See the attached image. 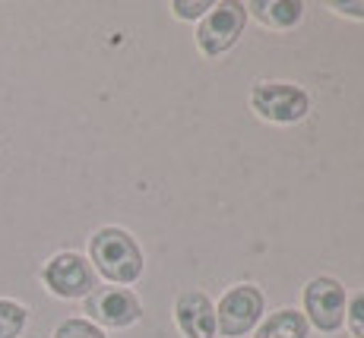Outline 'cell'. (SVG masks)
Instances as JSON below:
<instances>
[{
  "label": "cell",
  "instance_id": "cell-12",
  "mask_svg": "<svg viewBox=\"0 0 364 338\" xmlns=\"http://www.w3.org/2000/svg\"><path fill=\"white\" fill-rule=\"evenodd\" d=\"M54 338H108V335L92 320H86V316H70V320H64L54 329Z\"/></svg>",
  "mask_w": 364,
  "mask_h": 338
},
{
  "label": "cell",
  "instance_id": "cell-6",
  "mask_svg": "<svg viewBox=\"0 0 364 338\" xmlns=\"http://www.w3.org/2000/svg\"><path fill=\"white\" fill-rule=\"evenodd\" d=\"M346 285L333 276H317L304 285V320L320 332H339L346 326Z\"/></svg>",
  "mask_w": 364,
  "mask_h": 338
},
{
  "label": "cell",
  "instance_id": "cell-15",
  "mask_svg": "<svg viewBox=\"0 0 364 338\" xmlns=\"http://www.w3.org/2000/svg\"><path fill=\"white\" fill-rule=\"evenodd\" d=\"M333 10L342 13V16H355V19H364V0H358V4H352V0H333Z\"/></svg>",
  "mask_w": 364,
  "mask_h": 338
},
{
  "label": "cell",
  "instance_id": "cell-9",
  "mask_svg": "<svg viewBox=\"0 0 364 338\" xmlns=\"http://www.w3.org/2000/svg\"><path fill=\"white\" fill-rule=\"evenodd\" d=\"M244 6H247V16L263 23L266 29H291L304 16V4L301 0H250Z\"/></svg>",
  "mask_w": 364,
  "mask_h": 338
},
{
  "label": "cell",
  "instance_id": "cell-10",
  "mask_svg": "<svg viewBox=\"0 0 364 338\" xmlns=\"http://www.w3.org/2000/svg\"><path fill=\"white\" fill-rule=\"evenodd\" d=\"M307 332H311V326H307L304 313L282 307L260 320V326L254 329V338H307Z\"/></svg>",
  "mask_w": 364,
  "mask_h": 338
},
{
  "label": "cell",
  "instance_id": "cell-13",
  "mask_svg": "<svg viewBox=\"0 0 364 338\" xmlns=\"http://www.w3.org/2000/svg\"><path fill=\"white\" fill-rule=\"evenodd\" d=\"M346 326H348V332H352V338H364V291L355 294V298L348 300Z\"/></svg>",
  "mask_w": 364,
  "mask_h": 338
},
{
  "label": "cell",
  "instance_id": "cell-11",
  "mask_svg": "<svg viewBox=\"0 0 364 338\" xmlns=\"http://www.w3.org/2000/svg\"><path fill=\"white\" fill-rule=\"evenodd\" d=\"M29 322V310L13 298H0V338H19Z\"/></svg>",
  "mask_w": 364,
  "mask_h": 338
},
{
  "label": "cell",
  "instance_id": "cell-5",
  "mask_svg": "<svg viewBox=\"0 0 364 338\" xmlns=\"http://www.w3.org/2000/svg\"><path fill=\"white\" fill-rule=\"evenodd\" d=\"M263 291L257 285H235L222 294L219 307H215V332L222 338H244L254 332L263 320Z\"/></svg>",
  "mask_w": 364,
  "mask_h": 338
},
{
  "label": "cell",
  "instance_id": "cell-14",
  "mask_svg": "<svg viewBox=\"0 0 364 338\" xmlns=\"http://www.w3.org/2000/svg\"><path fill=\"white\" fill-rule=\"evenodd\" d=\"M171 10H174V16H178V19H203L209 10H213V4H209V0H197V4H187V0H174Z\"/></svg>",
  "mask_w": 364,
  "mask_h": 338
},
{
  "label": "cell",
  "instance_id": "cell-4",
  "mask_svg": "<svg viewBox=\"0 0 364 338\" xmlns=\"http://www.w3.org/2000/svg\"><path fill=\"white\" fill-rule=\"evenodd\" d=\"M247 26V6L237 0H222L213 4V10L200 19L197 26V48L203 58H222L225 51H232L237 38L244 35Z\"/></svg>",
  "mask_w": 364,
  "mask_h": 338
},
{
  "label": "cell",
  "instance_id": "cell-7",
  "mask_svg": "<svg viewBox=\"0 0 364 338\" xmlns=\"http://www.w3.org/2000/svg\"><path fill=\"white\" fill-rule=\"evenodd\" d=\"M86 313L95 326H108V329H127L133 322H139L143 316V304L139 298L127 288H95L86 298Z\"/></svg>",
  "mask_w": 364,
  "mask_h": 338
},
{
  "label": "cell",
  "instance_id": "cell-2",
  "mask_svg": "<svg viewBox=\"0 0 364 338\" xmlns=\"http://www.w3.org/2000/svg\"><path fill=\"white\" fill-rule=\"evenodd\" d=\"M250 111L266 124H298L311 111V95L295 82L285 80H260L250 89Z\"/></svg>",
  "mask_w": 364,
  "mask_h": 338
},
{
  "label": "cell",
  "instance_id": "cell-3",
  "mask_svg": "<svg viewBox=\"0 0 364 338\" xmlns=\"http://www.w3.org/2000/svg\"><path fill=\"white\" fill-rule=\"evenodd\" d=\"M41 285L60 300H82L99 288V276H95L92 263L82 253L64 250V253H54L45 263Z\"/></svg>",
  "mask_w": 364,
  "mask_h": 338
},
{
  "label": "cell",
  "instance_id": "cell-1",
  "mask_svg": "<svg viewBox=\"0 0 364 338\" xmlns=\"http://www.w3.org/2000/svg\"><path fill=\"white\" fill-rule=\"evenodd\" d=\"M89 263H92L95 276L124 288L139 281L146 259H143V246L136 244V237L127 228L105 224L89 237Z\"/></svg>",
  "mask_w": 364,
  "mask_h": 338
},
{
  "label": "cell",
  "instance_id": "cell-8",
  "mask_svg": "<svg viewBox=\"0 0 364 338\" xmlns=\"http://www.w3.org/2000/svg\"><path fill=\"white\" fill-rule=\"evenodd\" d=\"M174 322L184 338H215V304L203 291H184L174 300Z\"/></svg>",
  "mask_w": 364,
  "mask_h": 338
}]
</instances>
